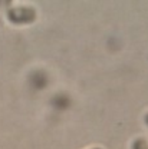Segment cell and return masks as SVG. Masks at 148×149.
<instances>
[{
    "mask_svg": "<svg viewBox=\"0 0 148 149\" xmlns=\"http://www.w3.org/2000/svg\"><path fill=\"white\" fill-rule=\"evenodd\" d=\"M9 17L13 23H27L35 19V12L29 7H18L9 12Z\"/></svg>",
    "mask_w": 148,
    "mask_h": 149,
    "instance_id": "1",
    "label": "cell"
},
{
    "mask_svg": "<svg viewBox=\"0 0 148 149\" xmlns=\"http://www.w3.org/2000/svg\"><path fill=\"white\" fill-rule=\"evenodd\" d=\"M132 149H148V145L145 141H142V139H138L135 143H134V148Z\"/></svg>",
    "mask_w": 148,
    "mask_h": 149,
    "instance_id": "2",
    "label": "cell"
},
{
    "mask_svg": "<svg viewBox=\"0 0 148 149\" xmlns=\"http://www.w3.org/2000/svg\"><path fill=\"white\" fill-rule=\"evenodd\" d=\"M145 122H147V125H148V115L145 116Z\"/></svg>",
    "mask_w": 148,
    "mask_h": 149,
    "instance_id": "3",
    "label": "cell"
}]
</instances>
